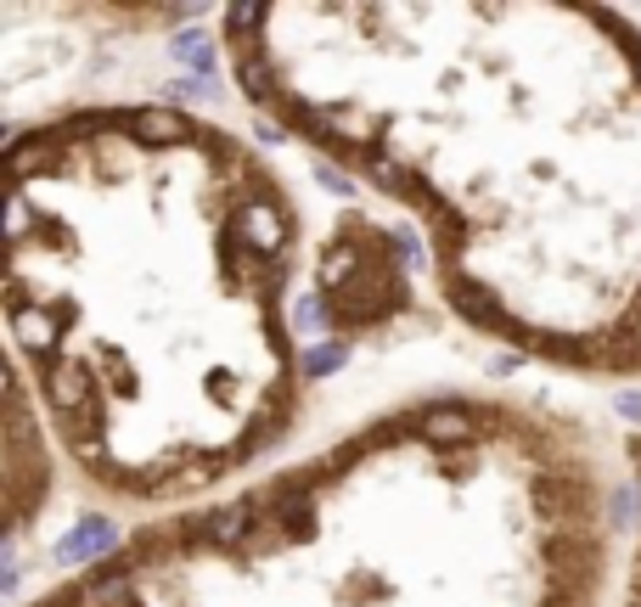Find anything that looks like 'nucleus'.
Segmentation results:
<instances>
[{
	"label": "nucleus",
	"instance_id": "nucleus-1",
	"mask_svg": "<svg viewBox=\"0 0 641 607\" xmlns=\"http://www.w3.org/2000/svg\"><path fill=\"white\" fill-rule=\"evenodd\" d=\"M197 101L67 96L7 124L12 371L90 506L147 523L310 445L332 366L428 332L422 248Z\"/></svg>",
	"mask_w": 641,
	"mask_h": 607
},
{
	"label": "nucleus",
	"instance_id": "nucleus-2",
	"mask_svg": "<svg viewBox=\"0 0 641 607\" xmlns=\"http://www.w3.org/2000/svg\"><path fill=\"white\" fill-rule=\"evenodd\" d=\"M209 46L259 129L417 236L445 321L641 388V7L231 0Z\"/></svg>",
	"mask_w": 641,
	"mask_h": 607
},
{
	"label": "nucleus",
	"instance_id": "nucleus-3",
	"mask_svg": "<svg viewBox=\"0 0 641 607\" xmlns=\"http://www.w3.org/2000/svg\"><path fill=\"white\" fill-rule=\"evenodd\" d=\"M625 540V433L540 388L439 377L130 523L17 607H614Z\"/></svg>",
	"mask_w": 641,
	"mask_h": 607
},
{
	"label": "nucleus",
	"instance_id": "nucleus-4",
	"mask_svg": "<svg viewBox=\"0 0 641 607\" xmlns=\"http://www.w3.org/2000/svg\"><path fill=\"white\" fill-rule=\"evenodd\" d=\"M0 479H7V540L12 552H23L46 529L51 506L67 484V467L17 371L7 377V456H0Z\"/></svg>",
	"mask_w": 641,
	"mask_h": 607
},
{
	"label": "nucleus",
	"instance_id": "nucleus-5",
	"mask_svg": "<svg viewBox=\"0 0 641 607\" xmlns=\"http://www.w3.org/2000/svg\"><path fill=\"white\" fill-rule=\"evenodd\" d=\"M625 472H630V540H625L614 607H641V428L625 433Z\"/></svg>",
	"mask_w": 641,
	"mask_h": 607
}]
</instances>
